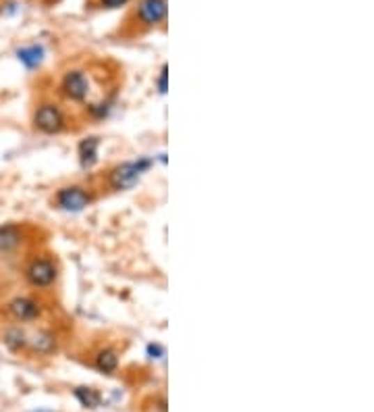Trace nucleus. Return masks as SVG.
Segmentation results:
<instances>
[{
  "instance_id": "1",
  "label": "nucleus",
  "mask_w": 374,
  "mask_h": 412,
  "mask_svg": "<svg viewBox=\"0 0 374 412\" xmlns=\"http://www.w3.org/2000/svg\"><path fill=\"white\" fill-rule=\"evenodd\" d=\"M98 84L94 79V73L86 67H71L63 73L56 90H54V96L67 105V107H77V109H86L90 102L102 98V96H109L117 90H96Z\"/></svg>"
},
{
  "instance_id": "2",
  "label": "nucleus",
  "mask_w": 374,
  "mask_h": 412,
  "mask_svg": "<svg viewBox=\"0 0 374 412\" xmlns=\"http://www.w3.org/2000/svg\"><path fill=\"white\" fill-rule=\"evenodd\" d=\"M31 130L40 136H61L71 130L69 107L56 96L40 100L31 111Z\"/></svg>"
},
{
  "instance_id": "3",
  "label": "nucleus",
  "mask_w": 374,
  "mask_h": 412,
  "mask_svg": "<svg viewBox=\"0 0 374 412\" xmlns=\"http://www.w3.org/2000/svg\"><path fill=\"white\" fill-rule=\"evenodd\" d=\"M23 281L36 289V291H48L52 289L61 279V265L59 259L52 252H38L29 257V261L23 267Z\"/></svg>"
},
{
  "instance_id": "4",
  "label": "nucleus",
  "mask_w": 374,
  "mask_h": 412,
  "mask_svg": "<svg viewBox=\"0 0 374 412\" xmlns=\"http://www.w3.org/2000/svg\"><path fill=\"white\" fill-rule=\"evenodd\" d=\"M150 167H152V158H148V156H139L135 160L117 162V165H113L102 175L104 188L109 192H127V190H133L141 181V177L148 173Z\"/></svg>"
},
{
  "instance_id": "5",
  "label": "nucleus",
  "mask_w": 374,
  "mask_h": 412,
  "mask_svg": "<svg viewBox=\"0 0 374 412\" xmlns=\"http://www.w3.org/2000/svg\"><path fill=\"white\" fill-rule=\"evenodd\" d=\"M96 200H98V192L94 188L84 185V183H69V185L54 190L50 204L54 211L77 215V213H84L86 208H90Z\"/></svg>"
},
{
  "instance_id": "6",
  "label": "nucleus",
  "mask_w": 374,
  "mask_h": 412,
  "mask_svg": "<svg viewBox=\"0 0 374 412\" xmlns=\"http://www.w3.org/2000/svg\"><path fill=\"white\" fill-rule=\"evenodd\" d=\"M4 312L13 323L19 325H31L44 319L46 314V304L38 296H15L4 304Z\"/></svg>"
},
{
  "instance_id": "7",
  "label": "nucleus",
  "mask_w": 374,
  "mask_h": 412,
  "mask_svg": "<svg viewBox=\"0 0 374 412\" xmlns=\"http://www.w3.org/2000/svg\"><path fill=\"white\" fill-rule=\"evenodd\" d=\"M59 333L48 329V327H42L33 333H29V346H27V354L31 356H52L59 352Z\"/></svg>"
},
{
  "instance_id": "8",
  "label": "nucleus",
  "mask_w": 374,
  "mask_h": 412,
  "mask_svg": "<svg viewBox=\"0 0 374 412\" xmlns=\"http://www.w3.org/2000/svg\"><path fill=\"white\" fill-rule=\"evenodd\" d=\"M29 227L25 223H2L0 225V254H15L27 242Z\"/></svg>"
},
{
  "instance_id": "9",
  "label": "nucleus",
  "mask_w": 374,
  "mask_h": 412,
  "mask_svg": "<svg viewBox=\"0 0 374 412\" xmlns=\"http://www.w3.org/2000/svg\"><path fill=\"white\" fill-rule=\"evenodd\" d=\"M166 13H169L166 0H139L135 17H137L139 25L156 27L166 21Z\"/></svg>"
},
{
  "instance_id": "10",
  "label": "nucleus",
  "mask_w": 374,
  "mask_h": 412,
  "mask_svg": "<svg viewBox=\"0 0 374 412\" xmlns=\"http://www.w3.org/2000/svg\"><path fill=\"white\" fill-rule=\"evenodd\" d=\"M2 344L6 350H10L13 354H27V346H29V331L25 329V325L19 323H10L8 327H4L2 331Z\"/></svg>"
},
{
  "instance_id": "11",
  "label": "nucleus",
  "mask_w": 374,
  "mask_h": 412,
  "mask_svg": "<svg viewBox=\"0 0 374 412\" xmlns=\"http://www.w3.org/2000/svg\"><path fill=\"white\" fill-rule=\"evenodd\" d=\"M77 160L84 171H90L98 165L100 160V137L88 136L84 137L77 146Z\"/></svg>"
},
{
  "instance_id": "12",
  "label": "nucleus",
  "mask_w": 374,
  "mask_h": 412,
  "mask_svg": "<svg viewBox=\"0 0 374 412\" xmlns=\"http://www.w3.org/2000/svg\"><path fill=\"white\" fill-rule=\"evenodd\" d=\"M119 352L113 346H102L94 354V367L104 375H115L119 371Z\"/></svg>"
},
{
  "instance_id": "13",
  "label": "nucleus",
  "mask_w": 374,
  "mask_h": 412,
  "mask_svg": "<svg viewBox=\"0 0 374 412\" xmlns=\"http://www.w3.org/2000/svg\"><path fill=\"white\" fill-rule=\"evenodd\" d=\"M44 48L40 44H29L17 50V59L27 67V69H38L44 63Z\"/></svg>"
},
{
  "instance_id": "14",
  "label": "nucleus",
  "mask_w": 374,
  "mask_h": 412,
  "mask_svg": "<svg viewBox=\"0 0 374 412\" xmlns=\"http://www.w3.org/2000/svg\"><path fill=\"white\" fill-rule=\"evenodd\" d=\"M75 398H77L86 409H96V406L100 404V396H98L94 390H90V388H77V390H75Z\"/></svg>"
},
{
  "instance_id": "15",
  "label": "nucleus",
  "mask_w": 374,
  "mask_h": 412,
  "mask_svg": "<svg viewBox=\"0 0 374 412\" xmlns=\"http://www.w3.org/2000/svg\"><path fill=\"white\" fill-rule=\"evenodd\" d=\"M156 90H158V94H166V90H169V67L166 65H162V69H160V73H158V77H156Z\"/></svg>"
},
{
  "instance_id": "16",
  "label": "nucleus",
  "mask_w": 374,
  "mask_h": 412,
  "mask_svg": "<svg viewBox=\"0 0 374 412\" xmlns=\"http://www.w3.org/2000/svg\"><path fill=\"white\" fill-rule=\"evenodd\" d=\"M148 354H150V358H162L164 356V348L160 344H150L148 346Z\"/></svg>"
},
{
  "instance_id": "17",
  "label": "nucleus",
  "mask_w": 374,
  "mask_h": 412,
  "mask_svg": "<svg viewBox=\"0 0 374 412\" xmlns=\"http://www.w3.org/2000/svg\"><path fill=\"white\" fill-rule=\"evenodd\" d=\"M127 2H129V0H100V4H102L104 8H121Z\"/></svg>"
},
{
  "instance_id": "18",
  "label": "nucleus",
  "mask_w": 374,
  "mask_h": 412,
  "mask_svg": "<svg viewBox=\"0 0 374 412\" xmlns=\"http://www.w3.org/2000/svg\"><path fill=\"white\" fill-rule=\"evenodd\" d=\"M40 412H48V411H40Z\"/></svg>"
}]
</instances>
